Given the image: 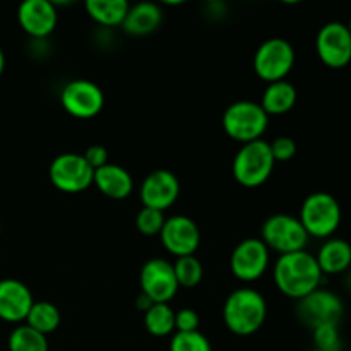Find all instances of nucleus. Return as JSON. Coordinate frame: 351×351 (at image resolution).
Returning a JSON list of instances; mask_svg holds the SVG:
<instances>
[{"instance_id":"17","label":"nucleus","mask_w":351,"mask_h":351,"mask_svg":"<svg viewBox=\"0 0 351 351\" xmlns=\"http://www.w3.org/2000/svg\"><path fill=\"white\" fill-rule=\"evenodd\" d=\"M33 304L34 298L27 285L14 278L0 280V321L23 324Z\"/></svg>"},{"instance_id":"31","label":"nucleus","mask_w":351,"mask_h":351,"mask_svg":"<svg viewBox=\"0 0 351 351\" xmlns=\"http://www.w3.org/2000/svg\"><path fill=\"white\" fill-rule=\"evenodd\" d=\"M201 317L194 308H180L175 312V332H194L199 331Z\"/></svg>"},{"instance_id":"4","label":"nucleus","mask_w":351,"mask_h":351,"mask_svg":"<svg viewBox=\"0 0 351 351\" xmlns=\"http://www.w3.org/2000/svg\"><path fill=\"white\" fill-rule=\"evenodd\" d=\"M274 165H276V161H274L267 141L261 139L249 144H242V147L237 151L235 158H233V178L242 187H261L271 178Z\"/></svg>"},{"instance_id":"2","label":"nucleus","mask_w":351,"mask_h":351,"mask_svg":"<svg viewBox=\"0 0 351 351\" xmlns=\"http://www.w3.org/2000/svg\"><path fill=\"white\" fill-rule=\"evenodd\" d=\"M267 304L263 293L254 288H239L226 297L223 322L237 336H252L266 322Z\"/></svg>"},{"instance_id":"20","label":"nucleus","mask_w":351,"mask_h":351,"mask_svg":"<svg viewBox=\"0 0 351 351\" xmlns=\"http://www.w3.org/2000/svg\"><path fill=\"white\" fill-rule=\"evenodd\" d=\"M319 267L322 274H341L351 267V245L343 239H328L319 249Z\"/></svg>"},{"instance_id":"12","label":"nucleus","mask_w":351,"mask_h":351,"mask_svg":"<svg viewBox=\"0 0 351 351\" xmlns=\"http://www.w3.org/2000/svg\"><path fill=\"white\" fill-rule=\"evenodd\" d=\"M269 252L261 239H245L233 249L230 269L237 280L252 283L261 280L269 267Z\"/></svg>"},{"instance_id":"13","label":"nucleus","mask_w":351,"mask_h":351,"mask_svg":"<svg viewBox=\"0 0 351 351\" xmlns=\"http://www.w3.org/2000/svg\"><path fill=\"white\" fill-rule=\"evenodd\" d=\"M315 50L324 65L343 69L351 62V33L348 26L338 21L324 24L315 38Z\"/></svg>"},{"instance_id":"30","label":"nucleus","mask_w":351,"mask_h":351,"mask_svg":"<svg viewBox=\"0 0 351 351\" xmlns=\"http://www.w3.org/2000/svg\"><path fill=\"white\" fill-rule=\"evenodd\" d=\"M269 147L276 163L278 161H281V163L290 161L297 154V143H295V139H291L288 136L276 137L273 143H269Z\"/></svg>"},{"instance_id":"22","label":"nucleus","mask_w":351,"mask_h":351,"mask_svg":"<svg viewBox=\"0 0 351 351\" xmlns=\"http://www.w3.org/2000/svg\"><path fill=\"white\" fill-rule=\"evenodd\" d=\"M84 9L98 26L112 29V27H122L130 3L127 0H88Z\"/></svg>"},{"instance_id":"10","label":"nucleus","mask_w":351,"mask_h":351,"mask_svg":"<svg viewBox=\"0 0 351 351\" xmlns=\"http://www.w3.org/2000/svg\"><path fill=\"white\" fill-rule=\"evenodd\" d=\"M343 300L332 291L326 288H317L298 300L297 315L305 326L311 329L321 328V326H338L343 317Z\"/></svg>"},{"instance_id":"3","label":"nucleus","mask_w":351,"mask_h":351,"mask_svg":"<svg viewBox=\"0 0 351 351\" xmlns=\"http://www.w3.org/2000/svg\"><path fill=\"white\" fill-rule=\"evenodd\" d=\"M221 125L230 139L240 144H249L263 139L269 125V117L259 103L240 99L225 110Z\"/></svg>"},{"instance_id":"15","label":"nucleus","mask_w":351,"mask_h":351,"mask_svg":"<svg viewBox=\"0 0 351 351\" xmlns=\"http://www.w3.org/2000/svg\"><path fill=\"white\" fill-rule=\"evenodd\" d=\"M180 195V182L177 175L170 170H154L143 180L139 189V197L143 208L167 211Z\"/></svg>"},{"instance_id":"29","label":"nucleus","mask_w":351,"mask_h":351,"mask_svg":"<svg viewBox=\"0 0 351 351\" xmlns=\"http://www.w3.org/2000/svg\"><path fill=\"white\" fill-rule=\"evenodd\" d=\"M315 351H339L341 350V338H339L338 326H321L312 329Z\"/></svg>"},{"instance_id":"24","label":"nucleus","mask_w":351,"mask_h":351,"mask_svg":"<svg viewBox=\"0 0 351 351\" xmlns=\"http://www.w3.org/2000/svg\"><path fill=\"white\" fill-rule=\"evenodd\" d=\"M144 328L156 338L175 335V311L170 304H153L144 312Z\"/></svg>"},{"instance_id":"11","label":"nucleus","mask_w":351,"mask_h":351,"mask_svg":"<svg viewBox=\"0 0 351 351\" xmlns=\"http://www.w3.org/2000/svg\"><path fill=\"white\" fill-rule=\"evenodd\" d=\"M141 293L146 295L153 304H170L178 293L173 263L161 257L149 259L139 273Z\"/></svg>"},{"instance_id":"25","label":"nucleus","mask_w":351,"mask_h":351,"mask_svg":"<svg viewBox=\"0 0 351 351\" xmlns=\"http://www.w3.org/2000/svg\"><path fill=\"white\" fill-rule=\"evenodd\" d=\"M9 351H50L47 336L34 331L27 324H19L9 335Z\"/></svg>"},{"instance_id":"34","label":"nucleus","mask_w":351,"mask_h":351,"mask_svg":"<svg viewBox=\"0 0 351 351\" xmlns=\"http://www.w3.org/2000/svg\"><path fill=\"white\" fill-rule=\"evenodd\" d=\"M3 69H5V53H3V50L0 48V75L3 74Z\"/></svg>"},{"instance_id":"27","label":"nucleus","mask_w":351,"mask_h":351,"mask_svg":"<svg viewBox=\"0 0 351 351\" xmlns=\"http://www.w3.org/2000/svg\"><path fill=\"white\" fill-rule=\"evenodd\" d=\"M170 351H213V346L201 331L175 332L171 336Z\"/></svg>"},{"instance_id":"28","label":"nucleus","mask_w":351,"mask_h":351,"mask_svg":"<svg viewBox=\"0 0 351 351\" xmlns=\"http://www.w3.org/2000/svg\"><path fill=\"white\" fill-rule=\"evenodd\" d=\"M165 221V213L151 208H143L136 216V226L144 237H160Z\"/></svg>"},{"instance_id":"23","label":"nucleus","mask_w":351,"mask_h":351,"mask_svg":"<svg viewBox=\"0 0 351 351\" xmlns=\"http://www.w3.org/2000/svg\"><path fill=\"white\" fill-rule=\"evenodd\" d=\"M62 322L60 311L57 308V305H53L51 302L47 300H34L33 307H31L29 314H27L26 322L29 328H33L34 331L41 332L43 336L51 335L58 329Z\"/></svg>"},{"instance_id":"19","label":"nucleus","mask_w":351,"mask_h":351,"mask_svg":"<svg viewBox=\"0 0 351 351\" xmlns=\"http://www.w3.org/2000/svg\"><path fill=\"white\" fill-rule=\"evenodd\" d=\"M163 23V10L154 2H139L130 5L122 29L130 36H147Z\"/></svg>"},{"instance_id":"1","label":"nucleus","mask_w":351,"mask_h":351,"mask_svg":"<svg viewBox=\"0 0 351 351\" xmlns=\"http://www.w3.org/2000/svg\"><path fill=\"white\" fill-rule=\"evenodd\" d=\"M274 285L288 298L302 300L321 288L322 274L317 259L307 250L278 257L273 267Z\"/></svg>"},{"instance_id":"9","label":"nucleus","mask_w":351,"mask_h":351,"mask_svg":"<svg viewBox=\"0 0 351 351\" xmlns=\"http://www.w3.org/2000/svg\"><path fill=\"white\" fill-rule=\"evenodd\" d=\"M50 182L65 194H79L93 185L95 170L77 153L58 154L50 165Z\"/></svg>"},{"instance_id":"21","label":"nucleus","mask_w":351,"mask_h":351,"mask_svg":"<svg viewBox=\"0 0 351 351\" xmlns=\"http://www.w3.org/2000/svg\"><path fill=\"white\" fill-rule=\"evenodd\" d=\"M297 88L285 79V81L267 84V88L264 89L263 99H261L259 105L263 106V110L267 113V117H280L291 112L293 106L297 105Z\"/></svg>"},{"instance_id":"38","label":"nucleus","mask_w":351,"mask_h":351,"mask_svg":"<svg viewBox=\"0 0 351 351\" xmlns=\"http://www.w3.org/2000/svg\"><path fill=\"white\" fill-rule=\"evenodd\" d=\"M51 351H60V350H51Z\"/></svg>"},{"instance_id":"32","label":"nucleus","mask_w":351,"mask_h":351,"mask_svg":"<svg viewBox=\"0 0 351 351\" xmlns=\"http://www.w3.org/2000/svg\"><path fill=\"white\" fill-rule=\"evenodd\" d=\"M82 156H84L86 163H88L93 170H98V168L105 167L106 163H110L108 149H106L105 146H101V144H93V146H89Z\"/></svg>"},{"instance_id":"7","label":"nucleus","mask_w":351,"mask_h":351,"mask_svg":"<svg viewBox=\"0 0 351 351\" xmlns=\"http://www.w3.org/2000/svg\"><path fill=\"white\" fill-rule=\"evenodd\" d=\"M295 48L285 38H269L263 41L254 55V71L267 84L285 81L295 65Z\"/></svg>"},{"instance_id":"5","label":"nucleus","mask_w":351,"mask_h":351,"mask_svg":"<svg viewBox=\"0 0 351 351\" xmlns=\"http://www.w3.org/2000/svg\"><path fill=\"white\" fill-rule=\"evenodd\" d=\"M298 219L308 237L328 240L341 225V206L328 192H312L302 202Z\"/></svg>"},{"instance_id":"18","label":"nucleus","mask_w":351,"mask_h":351,"mask_svg":"<svg viewBox=\"0 0 351 351\" xmlns=\"http://www.w3.org/2000/svg\"><path fill=\"white\" fill-rule=\"evenodd\" d=\"M95 187L113 201L127 199L134 191V178L123 167L115 163H106L105 167L95 170L93 175Z\"/></svg>"},{"instance_id":"37","label":"nucleus","mask_w":351,"mask_h":351,"mask_svg":"<svg viewBox=\"0 0 351 351\" xmlns=\"http://www.w3.org/2000/svg\"><path fill=\"white\" fill-rule=\"evenodd\" d=\"M0 232H2V225H0Z\"/></svg>"},{"instance_id":"16","label":"nucleus","mask_w":351,"mask_h":351,"mask_svg":"<svg viewBox=\"0 0 351 351\" xmlns=\"http://www.w3.org/2000/svg\"><path fill=\"white\" fill-rule=\"evenodd\" d=\"M17 23L27 36L34 41H41L57 27V7L50 0H26L17 9Z\"/></svg>"},{"instance_id":"8","label":"nucleus","mask_w":351,"mask_h":351,"mask_svg":"<svg viewBox=\"0 0 351 351\" xmlns=\"http://www.w3.org/2000/svg\"><path fill=\"white\" fill-rule=\"evenodd\" d=\"M62 108L79 120H89L99 115L105 106V93L96 82L88 79H74L64 86L60 93Z\"/></svg>"},{"instance_id":"36","label":"nucleus","mask_w":351,"mask_h":351,"mask_svg":"<svg viewBox=\"0 0 351 351\" xmlns=\"http://www.w3.org/2000/svg\"><path fill=\"white\" fill-rule=\"evenodd\" d=\"M346 26H348V29H350V33H351V19H350V23L346 24Z\"/></svg>"},{"instance_id":"26","label":"nucleus","mask_w":351,"mask_h":351,"mask_svg":"<svg viewBox=\"0 0 351 351\" xmlns=\"http://www.w3.org/2000/svg\"><path fill=\"white\" fill-rule=\"evenodd\" d=\"M173 271L180 288H195L202 281V276H204L202 263L195 256L178 257V259H175Z\"/></svg>"},{"instance_id":"33","label":"nucleus","mask_w":351,"mask_h":351,"mask_svg":"<svg viewBox=\"0 0 351 351\" xmlns=\"http://www.w3.org/2000/svg\"><path fill=\"white\" fill-rule=\"evenodd\" d=\"M151 305H153V302H151L146 295L141 293L139 298H137V308H139V311H143V314H144V312H146Z\"/></svg>"},{"instance_id":"14","label":"nucleus","mask_w":351,"mask_h":351,"mask_svg":"<svg viewBox=\"0 0 351 351\" xmlns=\"http://www.w3.org/2000/svg\"><path fill=\"white\" fill-rule=\"evenodd\" d=\"M161 243L173 257L194 256L201 245V230L197 223L184 215L167 218L160 233Z\"/></svg>"},{"instance_id":"35","label":"nucleus","mask_w":351,"mask_h":351,"mask_svg":"<svg viewBox=\"0 0 351 351\" xmlns=\"http://www.w3.org/2000/svg\"><path fill=\"white\" fill-rule=\"evenodd\" d=\"M346 285H348V288L351 290V273L348 274V278H346Z\"/></svg>"},{"instance_id":"6","label":"nucleus","mask_w":351,"mask_h":351,"mask_svg":"<svg viewBox=\"0 0 351 351\" xmlns=\"http://www.w3.org/2000/svg\"><path fill=\"white\" fill-rule=\"evenodd\" d=\"M261 233H263L261 240L266 243L267 249L274 250L280 256L305 250L311 239L297 216L283 215V213L269 216L264 221Z\"/></svg>"}]
</instances>
